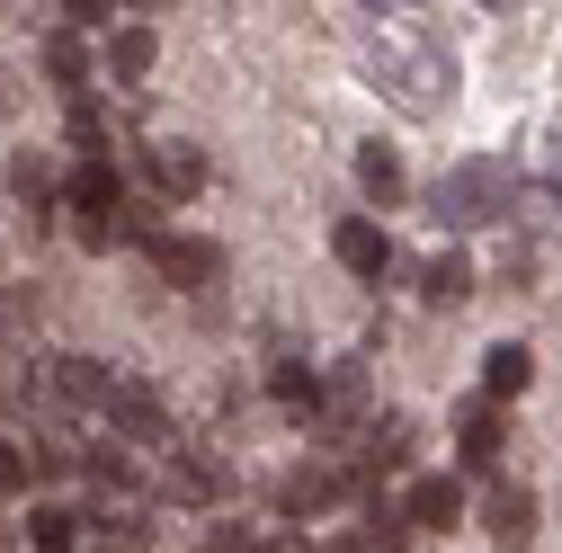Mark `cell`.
Here are the masks:
<instances>
[{"label":"cell","mask_w":562,"mask_h":553,"mask_svg":"<svg viewBox=\"0 0 562 553\" xmlns=\"http://www.w3.org/2000/svg\"><path fill=\"white\" fill-rule=\"evenodd\" d=\"M358 10H375V19H411L419 0H358Z\"/></svg>","instance_id":"cell-29"},{"label":"cell","mask_w":562,"mask_h":553,"mask_svg":"<svg viewBox=\"0 0 562 553\" xmlns=\"http://www.w3.org/2000/svg\"><path fill=\"white\" fill-rule=\"evenodd\" d=\"M144 250H153V268L170 276V286H188V295L224 286V250H215V241H196V233H144Z\"/></svg>","instance_id":"cell-5"},{"label":"cell","mask_w":562,"mask_h":553,"mask_svg":"<svg viewBox=\"0 0 562 553\" xmlns=\"http://www.w3.org/2000/svg\"><path fill=\"white\" fill-rule=\"evenodd\" d=\"M482 527L501 535V544H527L536 535V492H527V482H501V492L482 500Z\"/></svg>","instance_id":"cell-17"},{"label":"cell","mask_w":562,"mask_h":553,"mask_svg":"<svg viewBox=\"0 0 562 553\" xmlns=\"http://www.w3.org/2000/svg\"><path fill=\"white\" fill-rule=\"evenodd\" d=\"M27 544H36V553H72V544H81V509H54V500L27 509Z\"/></svg>","instance_id":"cell-24"},{"label":"cell","mask_w":562,"mask_h":553,"mask_svg":"<svg viewBox=\"0 0 562 553\" xmlns=\"http://www.w3.org/2000/svg\"><path fill=\"white\" fill-rule=\"evenodd\" d=\"M90 553H153V509L144 500H99V518H81Z\"/></svg>","instance_id":"cell-7"},{"label":"cell","mask_w":562,"mask_h":553,"mask_svg":"<svg viewBox=\"0 0 562 553\" xmlns=\"http://www.w3.org/2000/svg\"><path fill=\"white\" fill-rule=\"evenodd\" d=\"M491 10H509V0H491Z\"/></svg>","instance_id":"cell-33"},{"label":"cell","mask_w":562,"mask_h":553,"mask_svg":"<svg viewBox=\"0 0 562 553\" xmlns=\"http://www.w3.org/2000/svg\"><path fill=\"white\" fill-rule=\"evenodd\" d=\"M205 553H259V527H241V518H215V527H205Z\"/></svg>","instance_id":"cell-27"},{"label":"cell","mask_w":562,"mask_h":553,"mask_svg":"<svg viewBox=\"0 0 562 553\" xmlns=\"http://www.w3.org/2000/svg\"><path fill=\"white\" fill-rule=\"evenodd\" d=\"M358 535H367L375 553H402L419 527H411V509H402V500H384V482H375V492H367V527H358Z\"/></svg>","instance_id":"cell-20"},{"label":"cell","mask_w":562,"mask_h":553,"mask_svg":"<svg viewBox=\"0 0 562 553\" xmlns=\"http://www.w3.org/2000/svg\"><path fill=\"white\" fill-rule=\"evenodd\" d=\"M277 509H286V518H322V509H339V464H295L286 482H277Z\"/></svg>","instance_id":"cell-13"},{"label":"cell","mask_w":562,"mask_h":553,"mask_svg":"<svg viewBox=\"0 0 562 553\" xmlns=\"http://www.w3.org/2000/svg\"><path fill=\"white\" fill-rule=\"evenodd\" d=\"M72 153H81V161H108V116H99L90 99H72Z\"/></svg>","instance_id":"cell-26"},{"label":"cell","mask_w":562,"mask_h":553,"mask_svg":"<svg viewBox=\"0 0 562 553\" xmlns=\"http://www.w3.org/2000/svg\"><path fill=\"white\" fill-rule=\"evenodd\" d=\"M259 553H313V535H277V544L259 535Z\"/></svg>","instance_id":"cell-30"},{"label":"cell","mask_w":562,"mask_h":553,"mask_svg":"<svg viewBox=\"0 0 562 553\" xmlns=\"http://www.w3.org/2000/svg\"><path fill=\"white\" fill-rule=\"evenodd\" d=\"M553 188H562V134H553Z\"/></svg>","instance_id":"cell-32"},{"label":"cell","mask_w":562,"mask_h":553,"mask_svg":"<svg viewBox=\"0 0 562 553\" xmlns=\"http://www.w3.org/2000/svg\"><path fill=\"white\" fill-rule=\"evenodd\" d=\"M10 196L27 205V224L45 233V224H54V205H63V179H54V161H45V153H19V161H10Z\"/></svg>","instance_id":"cell-12"},{"label":"cell","mask_w":562,"mask_h":553,"mask_svg":"<svg viewBox=\"0 0 562 553\" xmlns=\"http://www.w3.org/2000/svg\"><path fill=\"white\" fill-rule=\"evenodd\" d=\"M72 473L90 482V492H108V500H144V464H134V447H116V438H90Z\"/></svg>","instance_id":"cell-8"},{"label":"cell","mask_w":562,"mask_h":553,"mask_svg":"<svg viewBox=\"0 0 562 553\" xmlns=\"http://www.w3.org/2000/svg\"><path fill=\"white\" fill-rule=\"evenodd\" d=\"M45 81H54L63 99H81V90H90V45H81V27L45 36Z\"/></svg>","instance_id":"cell-18"},{"label":"cell","mask_w":562,"mask_h":553,"mask_svg":"<svg viewBox=\"0 0 562 553\" xmlns=\"http://www.w3.org/2000/svg\"><path fill=\"white\" fill-rule=\"evenodd\" d=\"M144 500H170V509H215L233 500V464L224 455H205V447H170L161 473L144 482Z\"/></svg>","instance_id":"cell-3"},{"label":"cell","mask_w":562,"mask_h":553,"mask_svg":"<svg viewBox=\"0 0 562 553\" xmlns=\"http://www.w3.org/2000/svg\"><path fill=\"white\" fill-rule=\"evenodd\" d=\"M268 384H277V402H286L295 420H304V410H313V393H322V375H313L304 358H277V375H268Z\"/></svg>","instance_id":"cell-25"},{"label":"cell","mask_w":562,"mask_h":553,"mask_svg":"<svg viewBox=\"0 0 562 553\" xmlns=\"http://www.w3.org/2000/svg\"><path fill=\"white\" fill-rule=\"evenodd\" d=\"M134 161H144V188L170 196V205H188V196L205 188V153H196V144H144Z\"/></svg>","instance_id":"cell-6"},{"label":"cell","mask_w":562,"mask_h":553,"mask_svg":"<svg viewBox=\"0 0 562 553\" xmlns=\"http://www.w3.org/2000/svg\"><path fill=\"white\" fill-rule=\"evenodd\" d=\"M358 188H367V205H402L411 179H402V161H393L384 144H367V153H358Z\"/></svg>","instance_id":"cell-22"},{"label":"cell","mask_w":562,"mask_h":553,"mask_svg":"<svg viewBox=\"0 0 562 553\" xmlns=\"http://www.w3.org/2000/svg\"><path fill=\"white\" fill-rule=\"evenodd\" d=\"M330 259H339L348 276H384V268H393V241H384V224H367V215H348V224L330 233Z\"/></svg>","instance_id":"cell-10"},{"label":"cell","mask_w":562,"mask_h":553,"mask_svg":"<svg viewBox=\"0 0 562 553\" xmlns=\"http://www.w3.org/2000/svg\"><path fill=\"white\" fill-rule=\"evenodd\" d=\"M419 295H429V304H464L473 295V259L464 250H438L429 268H419Z\"/></svg>","instance_id":"cell-21"},{"label":"cell","mask_w":562,"mask_h":553,"mask_svg":"<svg viewBox=\"0 0 562 553\" xmlns=\"http://www.w3.org/2000/svg\"><path fill=\"white\" fill-rule=\"evenodd\" d=\"M72 215H125V188H116L108 161H90V170L72 179Z\"/></svg>","instance_id":"cell-23"},{"label":"cell","mask_w":562,"mask_h":553,"mask_svg":"<svg viewBox=\"0 0 562 553\" xmlns=\"http://www.w3.org/2000/svg\"><path fill=\"white\" fill-rule=\"evenodd\" d=\"M153 63H161V36L144 27V19H125V27H108V72L134 90V81H153Z\"/></svg>","instance_id":"cell-15"},{"label":"cell","mask_w":562,"mask_h":553,"mask_svg":"<svg viewBox=\"0 0 562 553\" xmlns=\"http://www.w3.org/2000/svg\"><path fill=\"white\" fill-rule=\"evenodd\" d=\"M99 429L116 438V447H170V402L153 393V384H134V375H116L108 393H99Z\"/></svg>","instance_id":"cell-4"},{"label":"cell","mask_w":562,"mask_h":553,"mask_svg":"<svg viewBox=\"0 0 562 553\" xmlns=\"http://www.w3.org/2000/svg\"><path fill=\"white\" fill-rule=\"evenodd\" d=\"M367 81H375L393 108L429 116V108L447 99V81H456V72H447V45H438V36H402V45H393V36H375V45H367Z\"/></svg>","instance_id":"cell-1"},{"label":"cell","mask_w":562,"mask_h":553,"mask_svg":"<svg viewBox=\"0 0 562 553\" xmlns=\"http://www.w3.org/2000/svg\"><path fill=\"white\" fill-rule=\"evenodd\" d=\"M108 384H116V375H108L99 358H54V366H45V393H54V402H72V410H99Z\"/></svg>","instance_id":"cell-16"},{"label":"cell","mask_w":562,"mask_h":553,"mask_svg":"<svg viewBox=\"0 0 562 553\" xmlns=\"http://www.w3.org/2000/svg\"><path fill=\"white\" fill-rule=\"evenodd\" d=\"M501 447H509V429H501V402H482V393H473V402L456 410V455H464L473 473H491V464H501Z\"/></svg>","instance_id":"cell-9"},{"label":"cell","mask_w":562,"mask_h":553,"mask_svg":"<svg viewBox=\"0 0 562 553\" xmlns=\"http://www.w3.org/2000/svg\"><path fill=\"white\" fill-rule=\"evenodd\" d=\"M125 10V0H63V19H72V27H108Z\"/></svg>","instance_id":"cell-28"},{"label":"cell","mask_w":562,"mask_h":553,"mask_svg":"<svg viewBox=\"0 0 562 553\" xmlns=\"http://www.w3.org/2000/svg\"><path fill=\"white\" fill-rule=\"evenodd\" d=\"M456 518H464V482H456V473H419V482H411V527L438 535V527H456Z\"/></svg>","instance_id":"cell-14"},{"label":"cell","mask_w":562,"mask_h":553,"mask_svg":"<svg viewBox=\"0 0 562 553\" xmlns=\"http://www.w3.org/2000/svg\"><path fill=\"white\" fill-rule=\"evenodd\" d=\"M358 438H367L358 464H375V473H402V464L419 455V429L402 420V410H367V429H358Z\"/></svg>","instance_id":"cell-11"},{"label":"cell","mask_w":562,"mask_h":553,"mask_svg":"<svg viewBox=\"0 0 562 553\" xmlns=\"http://www.w3.org/2000/svg\"><path fill=\"white\" fill-rule=\"evenodd\" d=\"M322 553H375V544H367V535H339V544H322Z\"/></svg>","instance_id":"cell-31"},{"label":"cell","mask_w":562,"mask_h":553,"mask_svg":"<svg viewBox=\"0 0 562 553\" xmlns=\"http://www.w3.org/2000/svg\"><path fill=\"white\" fill-rule=\"evenodd\" d=\"M438 224L447 233H473V224H509L518 215V170L509 161H456L447 179H438Z\"/></svg>","instance_id":"cell-2"},{"label":"cell","mask_w":562,"mask_h":553,"mask_svg":"<svg viewBox=\"0 0 562 553\" xmlns=\"http://www.w3.org/2000/svg\"><path fill=\"white\" fill-rule=\"evenodd\" d=\"M527 375H536V358L518 349V339H501V349L482 358V402H518V393H527Z\"/></svg>","instance_id":"cell-19"}]
</instances>
